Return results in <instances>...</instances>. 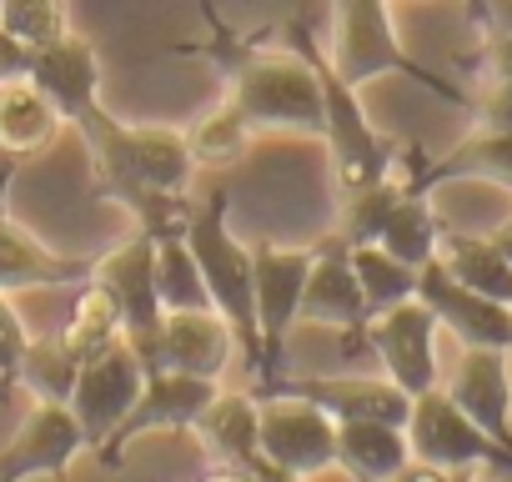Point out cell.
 <instances>
[{
  "mask_svg": "<svg viewBox=\"0 0 512 482\" xmlns=\"http://www.w3.org/2000/svg\"><path fill=\"white\" fill-rule=\"evenodd\" d=\"M287 46H297V51L312 61V71H317L322 111H327L322 146H327V156H332V171H337L342 191H357V186H372V181L397 176V161H402L397 141L382 136V131L367 121V111H362V91L347 86V81L337 76L332 56H322V46L312 41V31H307L302 16L287 21Z\"/></svg>",
  "mask_w": 512,
  "mask_h": 482,
  "instance_id": "cell-4",
  "label": "cell"
},
{
  "mask_svg": "<svg viewBox=\"0 0 512 482\" xmlns=\"http://www.w3.org/2000/svg\"><path fill=\"white\" fill-rule=\"evenodd\" d=\"M96 156V181L106 196H116L136 226L156 241L181 236L191 221L186 186L196 176V156L186 146V131L176 126H121L106 116V106L86 111L76 121Z\"/></svg>",
  "mask_w": 512,
  "mask_h": 482,
  "instance_id": "cell-1",
  "label": "cell"
},
{
  "mask_svg": "<svg viewBox=\"0 0 512 482\" xmlns=\"http://www.w3.org/2000/svg\"><path fill=\"white\" fill-rule=\"evenodd\" d=\"M407 181L412 186H442V181H487V186H502L512 196V131H497V126H477V136H467L462 146H452L447 156L437 161H412L407 166Z\"/></svg>",
  "mask_w": 512,
  "mask_h": 482,
  "instance_id": "cell-22",
  "label": "cell"
},
{
  "mask_svg": "<svg viewBox=\"0 0 512 482\" xmlns=\"http://www.w3.org/2000/svg\"><path fill=\"white\" fill-rule=\"evenodd\" d=\"M76 377H81V357L56 337H31L21 367H16V387H26L36 402H71L76 392Z\"/></svg>",
  "mask_w": 512,
  "mask_h": 482,
  "instance_id": "cell-28",
  "label": "cell"
},
{
  "mask_svg": "<svg viewBox=\"0 0 512 482\" xmlns=\"http://www.w3.org/2000/svg\"><path fill=\"white\" fill-rule=\"evenodd\" d=\"M216 392H221V382H211V377H186V372H166V367L146 372V387H141L136 407L126 412V422L106 437V447L96 457L106 467H116L121 447L136 442L141 432H191V422L206 412V402Z\"/></svg>",
  "mask_w": 512,
  "mask_h": 482,
  "instance_id": "cell-13",
  "label": "cell"
},
{
  "mask_svg": "<svg viewBox=\"0 0 512 482\" xmlns=\"http://www.w3.org/2000/svg\"><path fill=\"white\" fill-rule=\"evenodd\" d=\"M141 387H146V362L126 342H116L111 352L81 362V377H76V392H71V412H76L91 452H101L106 437L126 422V412L136 407Z\"/></svg>",
  "mask_w": 512,
  "mask_h": 482,
  "instance_id": "cell-11",
  "label": "cell"
},
{
  "mask_svg": "<svg viewBox=\"0 0 512 482\" xmlns=\"http://www.w3.org/2000/svg\"><path fill=\"white\" fill-rule=\"evenodd\" d=\"M412 462L407 427L397 422H337V467L357 482H392Z\"/></svg>",
  "mask_w": 512,
  "mask_h": 482,
  "instance_id": "cell-24",
  "label": "cell"
},
{
  "mask_svg": "<svg viewBox=\"0 0 512 482\" xmlns=\"http://www.w3.org/2000/svg\"><path fill=\"white\" fill-rule=\"evenodd\" d=\"M91 452L71 402H36L16 437L0 447V482H31V477H66L71 462Z\"/></svg>",
  "mask_w": 512,
  "mask_h": 482,
  "instance_id": "cell-12",
  "label": "cell"
},
{
  "mask_svg": "<svg viewBox=\"0 0 512 482\" xmlns=\"http://www.w3.org/2000/svg\"><path fill=\"white\" fill-rule=\"evenodd\" d=\"M26 347H31V332H26V322L16 317V302L0 292V377H6L11 387H16V367H21Z\"/></svg>",
  "mask_w": 512,
  "mask_h": 482,
  "instance_id": "cell-35",
  "label": "cell"
},
{
  "mask_svg": "<svg viewBox=\"0 0 512 482\" xmlns=\"http://www.w3.org/2000/svg\"><path fill=\"white\" fill-rule=\"evenodd\" d=\"M262 457L302 482L322 477L327 467H337V422L307 397L267 392L262 397Z\"/></svg>",
  "mask_w": 512,
  "mask_h": 482,
  "instance_id": "cell-9",
  "label": "cell"
},
{
  "mask_svg": "<svg viewBox=\"0 0 512 482\" xmlns=\"http://www.w3.org/2000/svg\"><path fill=\"white\" fill-rule=\"evenodd\" d=\"M61 111L21 76V81H0V156H41L61 136Z\"/></svg>",
  "mask_w": 512,
  "mask_h": 482,
  "instance_id": "cell-23",
  "label": "cell"
},
{
  "mask_svg": "<svg viewBox=\"0 0 512 482\" xmlns=\"http://www.w3.org/2000/svg\"><path fill=\"white\" fill-rule=\"evenodd\" d=\"M16 171H21V156H6V161H0V216H11V211H6V201H11Z\"/></svg>",
  "mask_w": 512,
  "mask_h": 482,
  "instance_id": "cell-37",
  "label": "cell"
},
{
  "mask_svg": "<svg viewBox=\"0 0 512 482\" xmlns=\"http://www.w3.org/2000/svg\"><path fill=\"white\" fill-rule=\"evenodd\" d=\"M507 307H512V302H507Z\"/></svg>",
  "mask_w": 512,
  "mask_h": 482,
  "instance_id": "cell-40",
  "label": "cell"
},
{
  "mask_svg": "<svg viewBox=\"0 0 512 482\" xmlns=\"http://www.w3.org/2000/svg\"><path fill=\"white\" fill-rule=\"evenodd\" d=\"M417 297L432 307L437 327L452 332L462 347H502V352H512V307L462 287L437 257L417 272Z\"/></svg>",
  "mask_w": 512,
  "mask_h": 482,
  "instance_id": "cell-14",
  "label": "cell"
},
{
  "mask_svg": "<svg viewBox=\"0 0 512 482\" xmlns=\"http://www.w3.org/2000/svg\"><path fill=\"white\" fill-rule=\"evenodd\" d=\"M437 317L422 297H407L387 312H377L362 337H367V352L382 362V377L397 382L407 397H422L442 382L437 372Z\"/></svg>",
  "mask_w": 512,
  "mask_h": 482,
  "instance_id": "cell-8",
  "label": "cell"
},
{
  "mask_svg": "<svg viewBox=\"0 0 512 482\" xmlns=\"http://www.w3.org/2000/svg\"><path fill=\"white\" fill-rule=\"evenodd\" d=\"M156 292L166 312H211V292L201 282V267L181 236L156 241Z\"/></svg>",
  "mask_w": 512,
  "mask_h": 482,
  "instance_id": "cell-29",
  "label": "cell"
},
{
  "mask_svg": "<svg viewBox=\"0 0 512 482\" xmlns=\"http://www.w3.org/2000/svg\"><path fill=\"white\" fill-rule=\"evenodd\" d=\"M487 236H492V241H497V252H502V257H507V262H512V211H507V221H502V226H497V231H487Z\"/></svg>",
  "mask_w": 512,
  "mask_h": 482,
  "instance_id": "cell-38",
  "label": "cell"
},
{
  "mask_svg": "<svg viewBox=\"0 0 512 482\" xmlns=\"http://www.w3.org/2000/svg\"><path fill=\"white\" fill-rule=\"evenodd\" d=\"M437 262L462 287H472V292H482L492 302H512V262L497 252L492 236H452V231H442Z\"/></svg>",
  "mask_w": 512,
  "mask_h": 482,
  "instance_id": "cell-26",
  "label": "cell"
},
{
  "mask_svg": "<svg viewBox=\"0 0 512 482\" xmlns=\"http://www.w3.org/2000/svg\"><path fill=\"white\" fill-rule=\"evenodd\" d=\"M407 442H412V457L437 462V467H452V472H472V467H482V462L512 467V452L497 447V442L442 392V382H437L432 392L412 397Z\"/></svg>",
  "mask_w": 512,
  "mask_h": 482,
  "instance_id": "cell-10",
  "label": "cell"
},
{
  "mask_svg": "<svg viewBox=\"0 0 512 482\" xmlns=\"http://www.w3.org/2000/svg\"><path fill=\"white\" fill-rule=\"evenodd\" d=\"M437 241H442V221H437L427 191L412 186V181H402V196H397V206H392V216H387V226L377 236V247L422 272L437 257Z\"/></svg>",
  "mask_w": 512,
  "mask_h": 482,
  "instance_id": "cell-25",
  "label": "cell"
},
{
  "mask_svg": "<svg viewBox=\"0 0 512 482\" xmlns=\"http://www.w3.org/2000/svg\"><path fill=\"white\" fill-rule=\"evenodd\" d=\"M472 6V21L482 31H507L512 36V0H467Z\"/></svg>",
  "mask_w": 512,
  "mask_h": 482,
  "instance_id": "cell-36",
  "label": "cell"
},
{
  "mask_svg": "<svg viewBox=\"0 0 512 482\" xmlns=\"http://www.w3.org/2000/svg\"><path fill=\"white\" fill-rule=\"evenodd\" d=\"M267 392L307 397L332 422H397V427H407V417H412V397L387 377L382 382H372V377H302V382H272ZM267 392H256V397H267Z\"/></svg>",
  "mask_w": 512,
  "mask_h": 482,
  "instance_id": "cell-17",
  "label": "cell"
},
{
  "mask_svg": "<svg viewBox=\"0 0 512 482\" xmlns=\"http://www.w3.org/2000/svg\"><path fill=\"white\" fill-rule=\"evenodd\" d=\"M332 11H337V26H332V66L347 86H367L377 76H407L417 81L422 91L452 101V106H477L472 91L442 81L437 71H427L422 61L407 56V46L397 41V26H392V11H387V0H332Z\"/></svg>",
  "mask_w": 512,
  "mask_h": 482,
  "instance_id": "cell-5",
  "label": "cell"
},
{
  "mask_svg": "<svg viewBox=\"0 0 512 482\" xmlns=\"http://www.w3.org/2000/svg\"><path fill=\"white\" fill-rule=\"evenodd\" d=\"M186 146H191L196 166H236L251 146V126L241 121V111L231 101H221L196 126H186Z\"/></svg>",
  "mask_w": 512,
  "mask_h": 482,
  "instance_id": "cell-31",
  "label": "cell"
},
{
  "mask_svg": "<svg viewBox=\"0 0 512 482\" xmlns=\"http://www.w3.org/2000/svg\"><path fill=\"white\" fill-rule=\"evenodd\" d=\"M512 352L502 347H462V362L442 382V392L497 442L512 452Z\"/></svg>",
  "mask_w": 512,
  "mask_h": 482,
  "instance_id": "cell-15",
  "label": "cell"
},
{
  "mask_svg": "<svg viewBox=\"0 0 512 482\" xmlns=\"http://www.w3.org/2000/svg\"><path fill=\"white\" fill-rule=\"evenodd\" d=\"M231 357H236V332L226 327V317L216 307L211 312H166L156 367L221 382V372L231 367Z\"/></svg>",
  "mask_w": 512,
  "mask_h": 482,
  "instance_id": "cell-19",
  "label": "cell"
},
{
  "mask_svg": "<svg viewBox=\"0 0 512 482\" xmlns=\"http://www.w3.org/2000/svg\"><path fill=\"white\" fill-rule=\"evenodd\" d=\"M6 387H11V382H6V377H0V392H6Z\"/></svg>",
  "mask_w": 512,
  "mask_h": 482,
  "instance_id": "cell-39",
  "label": "cell"
},
{
  "mask_svg": "<svg viewBox=\"0 0 512 482\" xmlns=\"http://www.w3.org/2000/svg\"><path fill=\"white\" fill-rule=\"evenodd\" d=\"M191 432L201 437V447L221 462V467H262V397L256 392H216L206 402V412L191 422Z\"/></svg>",
  "mask_w": 512,
  "mask_h": 482,
  "instance_id": "cell-20",
  "label": "cell"
},
{
  "mask_svg": "<svg viewBox=\"0 0 512 482\" xmlns=\"http://www.w3.org/2000/svg\"><path fill=\"white\" fill-rule=\"evenodd\" d=\"M26 81L61 111L66 126H76L86 111L101 106V56H96L91 41H81V36H71V31H66L61 41L31 51Z\"/></svg>",
  "mask_w": 512,
  "mask_h": 482,
  "instance_id": "cell-16",
  "label": "cell"
},
{
  "mask_svg": "<svg viewBox=\"0 0 512 482\" xmlns=\"http://www.w3.org/2000/svg\"><path fill=\"white\" fill-rule=\"evenodd\" d=\"M347 262H352V272L362 282V297H367L372 317L397 307V302H407V297H417V267L397 262L392 252L377 247V241L372 247H347Z\"/></svg>",
  "mask_w": 512,
  "mask_h": 482,
  "instance_id": "cell-30",
  "label": "cell"
},
{
  "mask_svg": "<svg viewBox=\"0 0 512 482\" xmlns=\"http://www.w3.org/2000/svg\"><path fill=\"white\" fill-rule=\"evenodd\" d=\"M297 322L307 327H337V332H357L372 322V307L362 297V282L347 262V247L332 236L317 247V262H312V277L302 287V307H297Z\"/></svg>",
  "mask_w": 512,
  "mask_h": 482,
  "instance_id": "cell-18",
  "label": "cell"
},
{
  "mask_svg": "<svg viewBox=\"0 0 512 482\" xmlns=\"http://www.w3.org/2000/svg\"><path fill=\"white\" fill-rule=\"evenodd\" d=\"M91 282L116 302L126 347L146 362V372H156L161 322H166V307H161V292H156V236L136 231L126 247L96 257L91 262Z\"/></svg>",
  "mask_w": 512,
  "mask_h": 482,
  "instance_id": "cell-6",
  "label": "cell"
},
{
  "mask_svg": "<svg viewBox=\"0 0 512 482\" xmlns=\"http://www.w3.org/2000/svg\"><path fill=\"white\" fill-rule=\"evenodd\" d=\"M0 31H11L21 46L41 51L61 41L66 26V0H0Z\"/></svg>",
  "mask_w": 512,
  "mask_h": 482,
  "instance_id": "cell-34",
  "label": "cell"
},
{
  "mask_svg": "<svg viewBox=\"0 0 512 482\" xmlns=\"http://www.w3.org/2000/svg\"><path fill=\"white\" fill-rule=\"evenodd\" d=\"M397 196H402L397 176L347 191L342 221H337V241H342V247H372V241L382 236V226H387V216H392V206H397Z\"/></svg>",
  "mask_w": 512,
  "mask_h": 482,
  "instance_id": "cell-32",
  "label": "cell"
},
{
  "mask_svg": "<svg viewBox=\"0 0 512 482\" xmlns=\"http://www.w3.org/2000/svg\"><path fill=\"white\" fill-rule=\"evenodd\" d=\"M91 277V262H71V257H56L51 247H41V241L11 221L0 216V292L16 297V292H61V287H81Z\"/></svg>",
  "mask_w": 512,
  "mask_h": 482,
  "instance_id": "cell-21",
  "label": "cell"
},
{
  "mask_svg": "<svg viewBox=\"0 0 512 482\" xmlns=\"http://www.w3.org/2000/svg\"><path fill=\"white\" fill-rule=\"evenodd\" d=\"M482 71H487V91L477 96V121L512 131V36L507 31H487L482 41Z\"/></svg>",
  "mask_w": 512,
  "mask_h": 482,
  "instance_id": "cell-33",
  "label": "cell"
},
{
  "mask_svg": "<svg viewBox=\"0 0 512 482\" xmlns=\"http://www.w3.org/2000/svg\"><path fill=\"white\" fill-rule=\"evenodd\" d=\"M61 342H66L81 362H91V357L111 352L116 342H126L116 302H111L91 277L76 287V302H71V317H66V327H61Z\"/></svg>",
  "mask_w": 512,
  "mask_h": 482,
  "instance_id": "cell-27",
  "label": "cell"
},
{
  "mask_svg": "<svg viewBox=\"0 0 512 482\" xmlns=\"http://www.w3.org/2000/svg\"><path fill=\"white\" fill-rule=\"evenodd\" d=\"M231 216V196L211 191L191 206V221L181 231V241L191 247L201 282L211 292V307L226 317V327L236 332V352L251 372V382L262 377V322H256V272H251V247L231 236L226 226Z\"/></svg>",
  "mask_w": 512,
  "mask_h": 482,
  "instance_id": "cell-3",
  "label": "cell"
},
{
  "mask_svg": "<svg viewBox=\"0 0 512 482\" xmlns=\"http://www.w3.org/2000/svg\"><path fill=\"white\" fill-rule=\"evenodd\" d=\"M317 247H251V272H256V322H262V377L256 392H267L277 382L282 367V347L287 332L297 327V307H302V287L312 277Z\"/></svg>",
  "mask_w": 512,
  "mask_h": 482,
  "instance_id": "cell-7",
  "label": "cell"
},
{
  "mask_svg": "<svg viewBox=\"0 0 512 482\" xmlns=\"http://www.w3.org/2000/svg\"><path fill=\"white\" fill-rule=\"evenodd\" d=\"M211 16V41L196 46V56H206L221 71V101H231L241 111V121L251 131H282V136H312L322 141L327 131V111H322V86L312 61L287 46V51H267L251 36H231L216 11Z\"/></svg>",
  "mask_w": 512,
  "mask_h": 482,
  "instance_id": "cell-2",
  "label": "cell"
}]
</instances>
